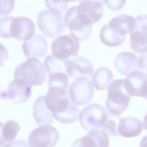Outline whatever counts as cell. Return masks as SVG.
Listing matches in <instances>:
<instances>
[{
	"mask_svg": "<svg viewBox=\"0 0 147 147\" xmlns=\"http://www.w3.org/2000/svg\"><path fill=\"white\" fill-rule=\"evenodd\" d=\"M114 64L116 70L123 76H128L140 69L139 58L134 53L130 52L119 53L115 59Z\"/></svg>",
	"mask_w": 147,
	"mask_h": 147,
	"instance_id": "2e32d148",
	"label": "cell"
},
{
	"mask_svg": "<svg viewBox=\"0 0 147 147\" xmlns=\"http://www.w3.org/2000/svg\"><path fill=\"white\" fill-rule=\"evenodd\" d=\"M143 126H144V129L145 130L147 131V113H146V116H144V119Z\"/></svg>",
	"mask_w": 147,
	"mask_h": 147,
	"instance_id": "d590c367",
	"label": "cell"
},
{
	"mask_svg": "<svg viewBox=\"0 0 147 147\" xmlns=\"http://www.w3.org/2000/svg\"><path fill=\"white\" fill-rule=\"evenodd\" d=\"M146 100H147V98H146Z\"/></svg>",
	"mask_w": 147,
	"mask_h": 147,
	"instance_id": "74e56055",
	"label": "cell"
},
{
	"mask_svg": "<svg viewBox=\"0 0 147 147\" xmlns=\"http://www.w3.org/2000/svg\"><path fill=\"white\" fill-rule=\"evenodd\" d=\"M32 96V87L20 78H15L9 83L7 91L0 94L3 99H9L15 103H24L30 99Z\"/></svg>",
	"mask_w": 147,
	"mask_h": 147,
	"instance_id": "8fae6325",
	"label": "cell"
},
{
	"mask_svg": "<svg viewBox=\"0 0 147 147\" xmlns=\"http://www.w3.org/2000/svg\"><path fill=\"white\" fill-rule=\"evenodd\" d=\"M124 86L131 96L147 98V74L143 72H132L124 80Z\"/></svg>",
	"mask_w": 147,
	"mask_h": 147,
	"instance_id": "5bb4252c",
	"label": "cell"
},
{
	"mask_svg": "<svg viewBox=\"0 0 147 147\" xmlns=\"http://www.w3.org/2000/svg\"><path fill=\"white\" fill-rule=\"evenodd\" d=\"M79 49V41L71 34L57 37L51 45L53 55L56 58L63 60L77 55Z\"/></svg>",
	"mask_w": 147,
	"mask_h": 147,
	"instance_id": "52a82bcc",
	"label": "cell"
},
{
	"mask_svg": "<svg viewBox=\"0 0 147 147\" xmlns=\"http://www.w3.org/2000/svg\"><path fill=\"white\" fill-rule=\"evenodd\" d=\"M37 24L41 32L48 37H57L65 30L64 20L61 14L50 10L42 11L38 14Z\"/></svg>",
	"mask_w": 147,
	"mask_h": 147,
	"instance_id": "5b68a950",
	"label": "cell"
},
{
	"mask_svg": "<svg viewBox=\"0 0 147 147\" xmlns=\"http://www.w3.org/2000/svg\"><path fill=\"white\" fill-rule=\"evenodd\" d=\"M141 146H147V136H145L143 139L142 140L140 144Z\"/></svg>",
	"mask_w": 147,
	"mask_h": 147,
	"instance_id": "e575fe53",
	"label": "cell"
},
{
	"mask_svg": "<svg viewBox=\"0 0 147 147\" xmlns=\"http://www.w3.org/2000/svg\"><path fill=\"white\" fill-rule=\"evenodd\" d=\"M103 2L110 9L117 11L124 7L126 0H103Z\"/></svg>",
	"mask_w": 147,
	"mask_h": 147,
	"instance_id": "4dcf8cb0",
	"label": "cell"
},
{
	"mask_svg": "<svg viewBox=\"0 0 147 147\" xmlns=\"http://www.w3.org/2000/svg\"><path fill=\"white\" fill-rule=\"evenodd\" d=\"M113 80V74L107 67H100L92 76L91 84L96 90H106Z\"/></svg>",
	"mask_w": 147,
	"mask_h": 147,
	"instance_id": "7402d4cb",
	"label": "cell"
},
{
	"mask_svg": "<svg viewBox=\"0 0 147 147\" xmlns=\"http://www.w3.org/2000/svg\"><path fill=\"white\" fill-rule=\"evenodd\" d=\"M103 0H83L77 6V13L80 18L89 24L101 20L103 15Z\"/></svg>",
	"mask_w": 147,
	"mask_h": 147,
	"instance_id": "7c38bea8",
	"label": "cell"
},
{
	"mask_svg": "<svg viewBox=\"0 0 147 147\" xmlns=\"http://www.w3.org/2000/svg\"><path fill=\"white\" fill-rule=\"evenodd\" d=\"M14 77L20 78L31 86H40L46 80L45 69L38 59L28 57L14 70Z\"/></svg>",
	"mask_w": 147,
	"mask_h": 147,
	"instance_id": "3957f363",
	"label": "cell"
},
{
	"mask_svg": "<svg viewBox=\"0 0 147 147\" xmlns=\"http://www.w3.org/2000/svg\"><path fill=\"white\" fill-rule=\"evenodd\" d=\"M20 125L14 121H8L3 125L2 136L6 142H11L15 139L17 134L20 131Z\"/></svg>",
	"mask_w": 147,
	"mask_h": 147,
	"instance_id": "d4e9b609",
	"label": "cell"
},
{
	"mask_svg": "<svg viewBox=\"0 0 147 147\" xmlns=\"http://www.w3.org/2000/svg\"><path fill=\"white\" fill-rule=\"evenodd\" d=\"M143 130V123L140 120L134 117L121 119L118 125V133L126 138H133L139 136Z\"/></svg>",
	"mask_w": 147,
	"mask_h": 147,
	"instance_id": "d6986e66",
	"label": "cell"
},
{
	"mask_svg": "<svg viewBox=\"0 0 147 147\" xmlns=\"http://www.w3.org/2000/svg\"><path fill=\"white\" fill-rule=\"evenodd\" d=\"M13 17H5L0 19V37L3 38H11L10 24Z\"/></svg>",
	"mask_w": 147,
	"mask_h": 147,
	"instance_id": "f1b7e54d",
	"label": "cell"
},
{
	"mask_svg": "<svg viewBox=\"0 0 147 147\" xmlns=\"http://www.w3.org/2000/svg\"><path fill=\"white\" fill-rule=\"evenodd\" d=\"M34 32L35 25L31 19L26 17H13L10 24L11 37L26 41L34 36Z\"/></svg>",
	"mask_w": 147,
	"mask_h": 147,
	"instance_id": "4fadbf2b",
	"label": "cell"
},
{
	"mask_svg": "<svg viewBox=\"0 0 147 147\" xmlns=\"http://www.w3.org/2000/svg\"><path fill=\"white\" fill-rule=\"evenodd\" d=\"M93 73V67L88 59L76 57L67 60V74L76 80L89 79Z\"/></svg>",
	"mask_w": 147,
	"mask_h": 147,
	"instance_id": "9a60e30c",
	"label": "cell"
},
{
	"mask_svg": "<svg viewBox=\"0 0 147 147\" xmlns=\"http://www.w3.org/2000/svg\"><path fill=\"white\" fill-rule=\"evenodd\" d=\"M100 38L103 44L111 47H118L124 42L126 36L117 34L111 30L109 24L103 26L100 32Z\"/></svg>",
	"mask_w": 147,
	"mask_h": 147,
	"instance_id": "603a6c76",
	"label": "cell"
},
{
	"mask_svg": "<svg viewBox=\"0 0 147 147\" xmlns=\"http://www.w3.org/2000/svg\"><path fill=\"white\" fill-rule=\"evenodd\" d=\"M33 116L39 126L53 123L54 117L46 105L44 96L38 98L34 102L33 106Z\"/></svg>",
	"mask_w": 147,
	"mask_h": 147,
	"instance_id": "44dd1931",
	"label": "cell"
},
{
	"mask_svg": "<svg viewBox=\"0 0 147 147\" xmlns=\"http://www.w3.org/2000/svg\"><path fill=\"white\" fill-rule=\"evenodd\" d=\"M65 24L68 27L70 33L78 41H84L90 36L92 24L82 20L77 14V6L70 7L64 17Z\"/></svg>",
	"mask_w": 147,
	"mask_h": 147,
	"instance_id": "8992f818",
	"label": "cell"
},
{
	"mask_svg": "<svg viewBox=\"0 0 147 147\" xmlns=\"http://www.w3.org/2000/svg\"><path fill=\"white\" fill-rule=\"evenodd\" d=\"M139 63L140 68L147 72V52L143 53V55L139 57Z\"/></svg>",
	"mask_w": 147,
	"mask_h": 147,
	"instance_id": "d6a6232c",
	"label": "cell"
},
{
	"mask_svg": "<svg viewBox=\"0 0 147 147\" xmlns=\"http://www.w3.org/2000/svg\"><path fill=\"white\" fill-rule=\"evenodd\" d=\"M109 27L117 34L126 36L131 34L135 27V19L127 14H120L112 19L109 23Z\"/></svg>",
	"mask_w": 147,
	"mask_h": 147,
	"instance_id": "ffe728a7",
	"label": "cell"
},
{
	"mask_svg": "<svg viewBox=\"0 0 147 147\" xmlns=\"http://www.w3.org/2000/svg\"><path fill=\"white\" fill-rule=\"evenodd\" d=\"M15 6V0H0V15H9Z\"/></svg>",
	"mask_w": 147,
	"mask_h": 147,
	"instance_id": "f546056e",
	"label": "cell"
},
{
	"mask_svg": "<svg viewBox=\"0 0 147 147\" xmlns=\"http://www.w3.org/2000/svg\"><path fill=\"white\" fill-rule=\"evenodd\" d=\"M108 90L106 109L111 114L120 116L127 109L131 97L125 88L124 80L121 79L112 81Z\"/></svg>",
	"mask_w": 147,
	"mask_h": 147,
	"instance_id": "7a4b0ae2",
	"label": "cell"
},
{
	"mask_svg": "<svg viewBox=\"0 0 147 147\" xmlns=\"http://www.w3.org/2000/svg\"><path fill=\"white\" fill-rule=\"evenodd\" d=\"M108 114L104 108L97 103H92L85 107L79 114L82 127L90 131L95 129L103 130L108 119Z\"/></svg>",
	"mask_w": 147,
	"mask_h": 147,
	"instance_id": "277c9868",
	"label": "cell"
},
{
	"mask_svg": "<svg viewBox=\"0 0 147 147\" xmlns=\"http://www.w3.org/2000/svg\"><path fill=\"white\" fill-rule=\"evenodd\" d=\"M45 5L51 11L57 14H61L65 11L67 7L66 0H45Z\"/></svg>",
	"mask_w": 147,
	"mask_h": 147,
	"instance_id": "83f0119b",
	"label": "cell"
},
{
	"mask_svg": "<svg viewBox=\"0 0 147 147\" xmlns=\"http://www.w3.org/2000/svg\"><path fill=\"white\" fill-rule=\"evenodd\" d=\"M67 2H73V1H80V0H66Z\"/></svg>",
	"mask_w": 147,
	"mask_h": 147,
	"instance_id": "8d00e7d4",
	"label": "cell"
},
{
	"mask_svg": "<svg viewBox=\"0 0 147 147\" xmlns=\"http://www.w3.org/2000/svg\"><path fill=\"white\" fill-rule=\"evenodd\" d=\"M9 53L6 47L0 43V67L4 65V62L8 58Z\"/></svg>",
	"mask_w": 147,
	"mask_h": 147,
	"instance_id": "1f68e13d",
	"label": "cell"
},
{
	"mask_svg": "<svg viewBox=\"0 0 147 147\" xmlns=\"http://www.w3.org/2000/svg\"><path fill=\"white\" fill-rule=\"evenodd\" d=\"M93 93L92 84L87 79H80L73 82L68 90L70 100L76 106H83L91 101Z\"/></svg>",
	"mask_w": 147,
	"mask_h": 147,
	"instance_id": "9c48e42d",
	"label": "cell"
},
{
	"mask_svg": "<svg viewBox=\"0 0 147 147\" xmlns=\"http://www.w3.org/2000/svg\"><path fill=\"white\" fill-rule=\"evenodd\" d=\"M59 133L49 124L41 125L30 133L28 145L30 146H54L59 140Z\"/></svg>",
	"mask_w": 147,
	"mask_h": 147,
	"instance_id": "ba28073f",
	"label": "cell"
},
{
	"mask_svg": "<svg viewBox=\"0 0 147 147\" xmlns=\"http://www.w3.org/2000/svg\"><path fill=\"white\" fill-rule=\"evenodd\" d=\"M49 76L48 86H57L64 87L65 88H68V75L63 72H56L50 73Z\"/></svg>",
	"mask_w": 147,
	"mask_h": 147,
	"instance_id": "484cf974",
	"label": "cell"
},
{
	"mask_svg": "<svg viewBox=\"0 0 147 147\" xmlns=\"http://www.w3.org/2000/svg\"><path fill=\"white\" fill-rule=\"evenodd\" d=\"M130 45L133 50L139 54L147 52V15L138 16L135 27L130 34Z\"/></svg>",
	"mask_w": 147,
	"mask_h": 147,
	"instance_id": "30bf717a",
	"label": "cell"
},
{
	"mask_svg": "<svg viewBox=\"0 0 147 147\" xmlns=\"http://www.w3.org/2000/svg\"><path fill=\"white\" fill-rule=\"evenodd\" d=\"M67 90L62 86H48L45 96L46 105L54 119L63 124L76 122L80 114V110L69 99Z\"/></svg>",
	"mask_w": 147,
	"mask_h": 147,
	"instance_id": "6da1fadb",
	"label": "cell"
},
{
	"mask_svg": "<svg viewBox=\"0 0 147 147\" xmlns=\"http://www.w3.org/2000/svg\"><path fill=\"white\" fill-rule=\"evenodd\" d=\"M22 50L27 58L42 57L47 52V42L45 37L37 34L24 42Z\"/></svg>",
	"mask_w": 147,
	"mask_h": 147,
	"instance_id": "e0dca14e",
	"label": "cell"
},
{
	"mask_svg": "<svg viewBox=\"0 0 147 147\" xmlns=\"http://www.w3.org/2000/svg\"><path fill=\"white\" fill-rule=\"evenodd\" d=\"M74 146H108L109 135L103 130L95 129L89 131L86 136L80 138L73 144Z\"/></svg>",
	"mask_w": 147,
	"mask_h": 147,
	"instance_id": "ac0fdd59",
	"label": "cell"
},
{
	"mask_svg": "<svg viewBox=\"0 0 147 147\" xmlns=\"http://www.w3.org/2000/svg\"><path fill=\"white\" fill-rule=\"evenodd\" d=\"M3 125H4V123L0 122V146H5L6 145V142L4 139V138H3V136H2Z\"/></svg>",
	"mask_w": 147,
	"mask_h": 147,
	"instance_id": "836d02e7",
	"label": "cell"
},
{
	"mask_svg": "<svg viewBox=\"0 0 147 147\" xmlns=\"http://www.w3.org/2000/svg\"><path fill=\"white\" fill-rule=\"evenodd\" d=\"M121 118L116 115L111 114L108 116V119L106 123L105 124L103 131H104L109 136H117L118 133V121H120Z\"/></svg>",
	"mask_w": 147,
	"mask_h": 147,
	"instance_id": "4316f807",
	"label": "cell"
},
{
	"mask_svg": "<svg viewBox=\"0 0 147 147\" xmlns=\"http://www.w3.org/2000/svg\"><path fill=\"white\" fill-rule=\"evenodd\" d=\"M67 60H60L52 55H48L44 60V65L47 73L49 74L56 72H63L67 73Z\"/></svg>",
	"mask_w": 147,
	"mask_h": 147,
	"instance_id": "cb8c5ba5",
	"label": "cell"
}]
</instances>
